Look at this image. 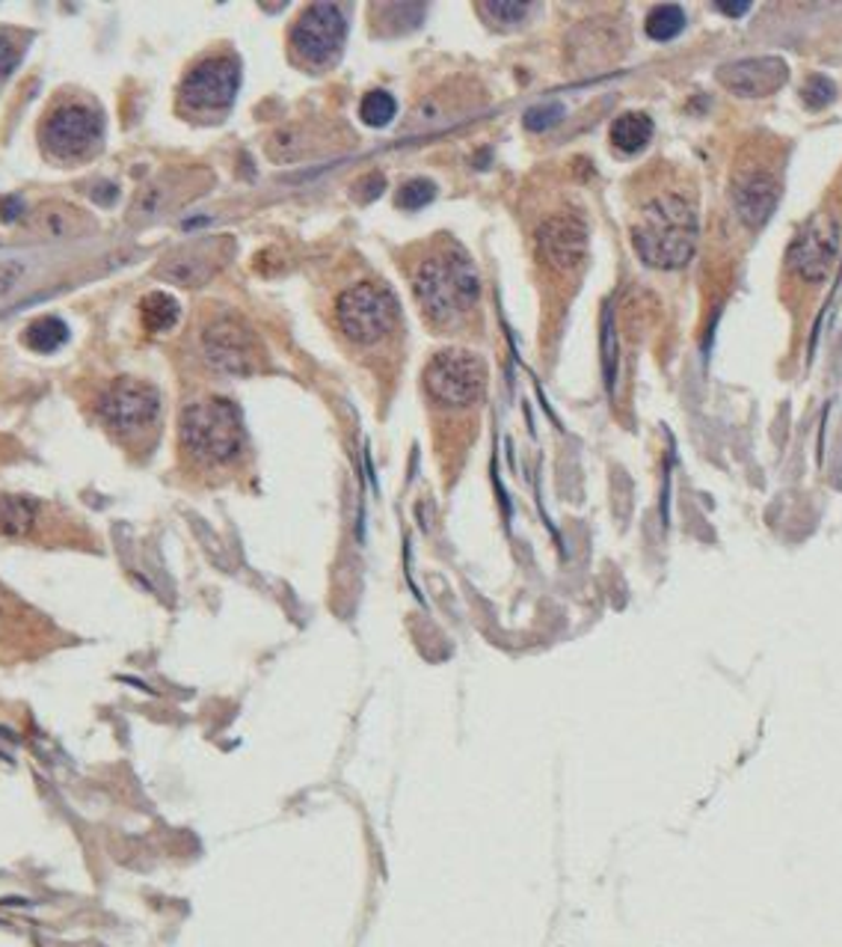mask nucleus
<instances>
[{"label":"nucleus","mask_w":842,"mask_h":947,"mask_svg":"<svg viewBox=\"0 0 842 947\" xmlns=\"http://www.w3.org/2000/svg\"><path fill=\"white\" fill-rule=\"evenodd\" d=\"M418 312L436 333H454L469 321L481 300V279L457 244H434L413 268Z\"/></svg>","instance_id":"obj_1"},{"label":"nucleus","mask_w":842,"mask_h":947,"mask_svg":"<svg viewBox=\"0 0 842 947\" xmlns=\"http://www.w3.org/2000/svg\"><path fill=\"white\" fill-rule=\"evenodd\" d=\"M635 250L653 268H683L697 244L695 205L679 194L649 199L632 229Z\"/></svg>","instance_id":"obj_2"},{"label":"nucleus","mask_w":842,"mask_h":947,"mask_svg":"<svg viewBox=\"0 0 842 947\" xmlns=\"http://www.w3.org/2000/svg\"><path fill=\"white\" fill-rule=\"evenodd\" d=\"M181 443L202 464H229L243 449L241 413L229 399L196 401L181 413Z\"/></svg>","instance_id":"obj_3"},{"label":"nucleus","mask_w":842,"mask_h":947,"mask_svg":"<svg viewBox=\"0 0 842 947\" xmlns=\"http://www.w3.org/2000/svg\"><path fill=\"white\" fill-rule=\"evenodd\" d=\"M335 318L347 342L356 348H377L395 336L401 325V309L389 288L374 279H365L347 288L339 298Z\"/></svg>","instance_id":"obj_4"},{"label":"nucleus","mask_w":842,"mask_h":947,"mask_svg":"<svg viewBox=\"0 0 842 947\" xmlns=\"http://www.w3.org/2000/svg\"><path fill=\"white\" fill-rule=\"evenodd\" d=\"M241 86V65L232 54L196 60L178 86V111L190 120H222Z\"/></svg>","instance_id":"obj_5"},{"label":"nucleus","mask_w":842,"mask_h":947,"mask_svg":"<svg viewBox=\"0 0 842 947\" xmlns=\"http://www.w3.org/2000/svg\"><path fill=\"white\" fill-rule=\"evenodd\" d=\"M347 39V12L339 3H312L297 16L288 33V48L294 63L321 72L342 56Z\"/></svg>","instance_id":"obj_6"},{"label":"nucleus","mask_w":842,"mask_h":947,"mask_svg":"<svg viewBox=\"0 0 842 947\" xmlns=\"http://www.w3.org/2000/svg\"><path fill=\"white\" fill-rule=\"evenodd\" d=\"M104 134L102 111L90 102H63L48 113L39 140L48 158L81 161L98 150Z\"/></svg>","instance_id":"obj_7"},{"label":"nucleus","mask_w":842,"mask_h":947,"mask_svg":"<svg viewBox=\"0 0 842 947\" xmlns=\"http://www.w3.org/2000/svg\"><path fill=\"white\" fill-rule=\"evenodd\" d=\"M425 390L443 408H472L487 390V366L469 351H439L427 362Z\"/></svg>","instance_id":"obj_8"},{"label":"nucleus","mask_w":842,"mask_h":947,"mask_svg":"<svg viewBox=\"0 0 842 947\" xmlns=\"http://www.w3.org/2000/svg\"><path fill=\"white\" fill-rule=\"evenodd\" d=\"M98 413L113 434L122 440H134V436L146 434L148 428H155L160 416V395L152 383L137 381V378H119L104 390Z\"/></svg>","instance_id":"obj_9"},{"label":"nucleus","mask_w":842,"mask_h":947,"mask_svg":"<svg viewBox=\"0 0 842 947\" xmlns=\"http://www.w3.org/2000/svg\"><path fill=\"white\" fill-rule=\"evenodd\" d=\"M202 353L214 369L222 374H252L259 369V342L247 325L238 318L220 316L202 330Z\"/></svg>","instance_id":"obj_10"},{"label":"nucleus","mask_w":842,"mask_h":947,"mask_svg":"<svg viewBox=\"0 0 842 947\" xmlns=\"http://www.w3.org/2000/svg\"><path fill=\"white\" fill-rule=\"evenodd\" d=\"M836 250H840V226L831 214H819L789 247V265L807 282H819L833 268Z\"/></svg>","instance_id":"obj_11"},{"label":"nucleus","mask_w":842,"mask_h":947,"mask_svg":"<svg viewBox=\"0 0 842 947\" xmlns=\"http://www.w3.org/2000/svg\"><path fill=\"white\" fill-rule=\"evenodd\" d=\"M718 81L741 99H762V95L778 93L780 86L787 84L789 65L780 56H753V60L724 65Z\"/></svg>","instance_id":"obj_12"},{"label":"nucleus","mask_w":842,"mask_h":947,"mask_svg":"<svg viewBox=\"0 0 842 947\" xmlns=\"http://www.w3.org/2000/svg\"><path fill=\"white\" fill-rule=\"evenodd\" d=\"M780 199V182L771 176L769 169L762 167H745L736 169L732 178V205L736 214L748 226H762L771 217V212L778 208Z\"/></svg>","instance_id":"obj_13"},{"label":"nucleus","mask_w":842,"mask_h":947,"mask_svg":"<svg viewBox=\"0 0 842 947\" xmlns=\"http://www.w3.org/2000/svg\"><path fill=\"white\" fill-rule=\"evenodd\" d=\"M540 259L552 265L555 270H573L584 259L588 250V233L582 220L575 217H552L540 226L538 233Z\"/></svg>","instance_id":"obj_14"},{"label":"nucleus","mask_w":842,"mask_h":947,"mask_svg":"<svg viewBox=\"0 0 842 947\" xmlns=\"http://www.w3.org/2000/svg\"><path fill=\"white\" fill-rule=\"evenodd\" d=\"M30 233L39 238H74L86 229V217L81 208L65 203H48L30 217Z\"/></svg>","instance_id":"obj_15"},{"label":"nucleus","mask_w":842,"mask_h":947,"mask_svg":"<svg viewBox=\"0 0 842 947\" xmlns=\"http://www.w3.org/2000/svg\"><path fill=\"white\" fill-rule=\"evenodd\" d=\"M217 265H220V259L211 256L208 244H199V247H190V250L178 253V256H169L160 274L178 282V286H202L205 279L214 277Z\"/></svg>","instance_id":"obj_16"},{"label":"nucleus","mask_w":842,"mask_h":947,"mask_svg":"<svg viewBox=\"0 0 842 947\" xmlns=\"http://www.w3.org/2000/svg\"><path fill=\"white\" fill-rule=\"evenodd\" d=\"M42 505L21 493H0V535L3 538H30L39 526Z\"/></svg>","instance_id":"obj_17"},{"label":"nucleus","mask_w":842,"mask_h":947,"mask_svg":"<svg viewBox=\"0 0 842 947\" xmlns=\"http://www.w3.org/2000/svg\"><path fill=\"white\" fill-rule=\"evenodd\" d=\"M609 137L611 143H614V150L635 155V152L644 150L649 137H653V122H649V116H644V113H623V116H617L614 125H611Z\"/></svg>","instance_id":"obj_18"},{"label":"nucleus","mask_w":842,"mask_h":947,"mask_svg":"<svg viewBox=\"0 0 842 947\" xmlns=\"http://www.w3.org/2000/svg\"><path fill=\"white\" fill-rule=\"evenodd\" d=\"M178 318H181V307L167 291H152L139 300V321L148 333H167L178 325Z\"/></svg>","instance_id":"obj_19"},{"label":"nucleus","mask_w":842,"mask_h":947,"mask_svg":"<svg viewBox=\"0 0 842 947\" xmlns=\"http://www.w3.org/2000/svg\"><path fill=\"white\" fill-rule=\"evenodd\" d=\"M69 342V325L56 316H39L24 327V344L37 353H54Z\"/></svg>","instance_id":"obj_20"},{"label":"nucleus","mask_w":842,"mask_h":947,"mask_svg":"<svg viewBox=\"0 0 842 947\" xmlns=\"http://www.w3.org/2000/svg\"><path fill=\"white\" fill-rule=\"evenodd\" d=\"M685 28V12L676 7V3H662L656 10L649 12L647 21H644V30L653 42H671L683 33Z\"/></svg>","instance_id":"obj_21"},{"label":"nucleus","mask_w":842,"mask_h":947,"mask_svg":"<svg viewBox=\"0 0 842 947\" xmlns=\"http://www.w3.org/2000/svg\"><path fill=\"white\" fill-rule=\"evenodd\" d=\"M395 113H398V104H395V99H392L386 90H374V93L365 95L360 104V116L368 122V125H374V128L389 125V122L395 120Z\"/></svg>","instance_id":"obj_22"},{"label":"nucleus","mask_w":842,"mask_h":947,"mask_svg":"<svg viewBox=\"0 0 842 947\" xmlns=\"http://www.w3.org/2000/svg\"><path fill=\"white\" fill-rule=\"evenodd\" d=\"M24 42H28V37L21 30L0 28V81L15 72V65L24 56Z\"/></svg>","instance_id":"obj_23"},{"label":"nucleus","mask_w":842,"mask_h":947,"mask_svg":"<svg viewBox=\"0 0 842 947\" xmlns=\"http://www.w3.org/2000/svg\"><path fill=\"white\" fill-rule=\"evenodd\" d=\"M801 99H804L810 111H822V107H828V104L836 99V84H833L831 78L810 75L804 81V86H801Z\"/></svg>","instance_id":"obj_24"},{"label":"nucleus","mask_w":842,"mask_h":947,"mask_svg":"<svg viewBox=\"0 0 842 947\" xmlns=\"http://www.w3.org/2000/svg\"><path fill=\"white\" fill-rule=\"evenodd\" d=\"M436 196L434 182L427 178H416V182H407L404 187H398V196H395V205L404 208V212H416L422 205H427Z\"/></svg>","instance_id":"obj_25"},{"label":"nucleus","mask_w":842,"mask_h":947,"mask_svg":"<svg viewBox=\"0 0 842 947\" xmlns=\"http://www.w3.org/2000/svg\"><path fill=\"white\" fill-rule=\"evenodd\" d=\"M564 116V107L561 104H540V107H531L526 113V125L531 131H547L552 128L555 122H561Z\"/></svg>","instance_id":"obj_26"},{"label":"nucleus","mask_w":842,"mask_h":947,"mask_svg":"<svg viewBox=\"0 0 842 947\" xmlns=\"http://www.w3.org/2000/svg\"><path fill=\"white\" fill-rule=\"evenodd\" d=\"M528 10H531L528 3H484L481 7V12H487L490 19H499L501 16V21H505V24H510V21H519L522 16H528Z\"/></svg>","instance_id":"obj_27"},{"label":"nucleus","mask_w":842,"mask_h":947,"mask_svg":"<svg viewBox=\"0 0 842 947\" xmlns=\"http://www.w3.org/2000/svg\"><path fill=\"white\" fill-rule=\"evenodd\" d=\"M19 279H21V268L19 265H3V268H0V298H7V295H10L12 288L19 286Z\"/></svg>","instance_id":"obj_28"},{"label":"nucleus","mask_w":842,"mask_h":947,"mask_svg":"<svg viewBox=\"0 0 842 947\" xmlns=\"http://www.w3.org/2000/svg\"><path fill=\"white\" fill-rule=\"evenodd\" d=\"M0 208H3V212H0V220H3V224H12V220H19L21 214H24V205H21L19 196H10Z\"/></svg>","instance_id":"obj_29"},{"label":"nucleus","mask_w":842,"mask_h":947,"mask_svg":"<svg viewBox=\"0 0 842 947\" xmlns=\"http://www.w3.org/2000/svg\"><path fill=\"white\" fill-rule=\"evenodd\" d=\"M748 10H750V3H718V12L732 16V19H739V16H745Z\"/></svg>","instance_id":"obj_30"},{"label":"nucleus","mask_w":842,"mask_h":947,"mask_svg":"<svg viewBox=\"0 0 842 947\" xmlns=\"http://www.w3.org/2000/svg\"><path fill=\"white\" fill-rule=\"evenodd\" d=\"M0 613H3V609H0Z\"/></svg>","instance_id":"obj_31"}]
</instances>
